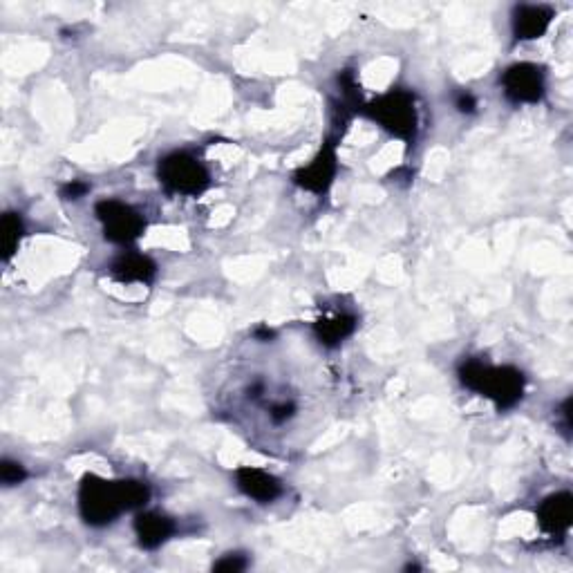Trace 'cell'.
Returning <instances> with one entry per match:
<instances>
[{
	"mask_svg": "<svg viewBox=\"0 0 573 573\" xmlns=\"http://www.w3.org/2000/svg\"><path fill=\"white\" fill-rule=\"evenodd\" d=\"M457 377L464 388L491 399L497 410H511L524 397L526 379L513 365H491L482 359H464Z\"/></svg>",
	"mask_w": 573,
	"mask_h": 573,
	"instance_id": "cell-1",
	"label": "cell"
},
{
	"mask_svg": "<svg viewBox=\"0 0 573 573\" xmlns=\"http://www.w3.org/2000/svg\"><path fill=\"white\" fill-rule=\"evenodd\" d=\"M128 511L121 479H103L88 473L79 484V513L86 524L103 529Z\"/></svg>",
	"mask_w": 573,
	"mask_h": 573,
	"instance_id": "cell-2",
	"label": "cell"
},
{
	"mask_svg": "<svg viewBox=\"0 0 573 573\" xmlns=\"http://www.w3.org/2000/svg\"><path fill=\"white\" fill-rule=\"evenodd\" d=\"M365 115L390 133L392 137L401 139L408 146L415 144L417 130H419V110H417V97L408 90L392 88L379 99L363 108Z\"/></svg>",
	"mask_w": 573,
	"mask_h": 573,
	"instance_id": "cell-3",
	"label": "cell"
},
{
	"mask_svg": "<svg viewBox=\"0 0 573 573\" xmlns=\"http://www.w3.org/2000/svg\"><path fill=\"white\" fill-rule=\"evenodd\" d=\"M157 177L168 193L197 197L211 186V175L195 155L186 150L168 153L157 164Z\"/></svg>",
	"mask_w": 573,
	"mask_h": 573,
	"instance_id": "cell-4",
	"label": "cell"
},
{
	"mask_svg": "<svg viewBox=\"0 0 573 573\" xmlns=\"http://www.w3.org/2000/svg\"><path fill=\"white\" fill-rule=\"evenodd\" d=\"M95 215L103 227V236L115 244H133L144 236L146 218L133 206L121 200H101L95 206Z\"/></svg>",
	"mask_w": 573,
	"mask_h": 573,
	"instance_id": "cell-5",
	"label": "cell"
},
{
	"mask_svg": "<svg viewBox=\"0 0 573 573\" xmlns=\"http://www.w3.org/2000/svg\"><path fill=\"white\" fill-rule=\"evenodd\" d=\"M504 97L511 103H540L547 92V74L542 65L513 63L502 74Z\"/></svg>",
	"mask_w": 573,
	"mask_h": 573,
	"instance_id": "cell-6",
	"label": "cell"
},
{
	"mask_svg": "<svg viewBox=\"0 0 573 573\" xmlns=\"http://www.w3.org/2000/svg\"><path fill=\"white\" fill-rule=\"evenodd\" d=\"M338 173V155H336V139H325L323 148L318 150V155L307 166L298 168L294 173V184L298 189L307 193L323 195L330 191L334 184V177Z\"/></svg>",
	"mask_w": 573,
	"mask_h": 573,
	"instance_id": "cell-7",
	"label": "cell"
},
{
	"mask_svg": "<svg viewBox=\"0 0 573 573\" xmlns=\"http://www.w3.org/2000/svg\"><path fill=\"white\" fill-rule=\"evenodd\" d=\"M535 520L547 535H565L573 522V495L560 491L544 497L535 511Z\"/></svg>",
	"mask_w": 573,
	"mask_h": 573,
	"instance_id": "cell-8",
	"label": "cell"
},
{
	"mask_svg": "<svg viewBox=\"0 0 573 573\" xmlns=\"http://www.w3.org/2000/svg\"><path fill=\"white\" fill-rule=\"evenodd\" d=\"M556 18V12L549 5H518L513 9V36L518 41L542 39Z\"/></svg>",
	"mask_w": 573,
	"mask_h": 573,
	"instance_id": "cell-9",
	"label": "cell"
},
{
	"mask_svg": "<svg viewBox=\"0 0 573 573\" xmlns=\"http://www.w3.org/2000/svg\"><path fill=\"white\" fill-rule=\"evenodd\" d=\"M177 531L175 520L157 511H139L135 518V533L139 547L146 551H155L173 538Z\"/></svg>",
	"mask_w": 573,
	"mask_h": 573,
	"instance_id": "cell-10",
	"label": "cell"
},
{
	"mask_svg": "<svg viewBox=\"0 0 573 573\" xmlns=\"http://www.w3.org/2000/svg\"><path fill=\"white\" fill-rule=\"evenodd\" d=\"M110 276L117 280V283H144L150 285L157 276V265L155 260L146 256V253H137V251H128L121 253L110 265Z\"/></svg>",
	"mask_w": 573,
	"mask_h": 573,
	"instance_id": "cell-11",
	"label": "cell"
},
{
	"mask_svg": "<svg viewBox=\"0 0 573 573\" xmlns=\"http://www.w3.org/2000/svg\"><path fill=\"white\" fill-rule=\"evenodd\" d=\"M236 484L244 495L251 497V500L258 504H269L283 495V486H280V482L274 475L267 471H260V468H253V466L238 468Z\"/></svg>",
	"mask_w": 573,
	"mask_h": 573,
	"instance_id": "cell-12",
	"label": "cell"
},
{
	"mask_svg": "<svg viewBox=\"0 0 573 573\" xmlns=\"http://www.w3.org/2000/svg\"><path fill=\"white\" fill-rule=\"evenodd\" d=\"M356 325H359L356 316L345 312L323 316L314 323V336L325 347H338L345 338H350L356 332Z\"/></svg>",
	"mask_w": 573,
	"mask_h": 573,
	"instance_id": "cell-13",
	"label": "cell"
},
{
	"mask_svg": "<svg viewBox=\"0 0 573 573\" xmlns=\"http://www.w3.org/2000/svg\"><path fill=\"white\" fill-rule=\"evenodd\" d=\"M23 236H25V222L21 218V213L7 211L3 215V220H0V251H3L5 262L16 256Z\"/></svg>",
	"mask_w": 573,
	"mask_h": 573,
	"instance_id": "cell-14",
	"label": "cell"
},
{
	"mask_svg": "<svg viewBox=\"0 0 573 573\" xmlns=\"http://www.w3.org/2000/svg\"><path fill=\"white\" fill-rule=\"evenodd\" d=\"M27 479V471L21 462H14V459H3L0 462V482L5 486H18Z\"/></svg>",
	"mask_w": 573,
	"mask_h": 573,
	"instance_id": "cell-15",
	"label": "cell"
},
{
	"mask_svg": "<svg viewBox=\"0 0 573 573\" xmlns=\"http://www.w3.org/2000/svg\"><path fill=\"white\" fill-rule=\"evenodd\" d=\"M249 567V558L244 553H227L213 565V571H224V573H238Z\"/></svg>",
	"mask_w": 573,
	"mask_h": 573,
	"instance_id": "cell-16",
	"label": "cell"
},
{
	"mask_svg": "<svg viewBox=\"0 0 573 573\" xmlns=\"http://www.w3.org/2000/svg\"><path fill=\"white\" fill-rule=\"evenodd\" d=\"M88 193H90V184L81 182V180H72L61 186V197L68 202H77L81 200V197H86Z\"/></svg>",
	"mask_w": 573,
	"mask_h": 573,
	"instance_id": "cell-17",
	"label": "cell"
},
{
	"mask_svg": "<svg viewBox=\"0 0 573 573\" xmlns=\"http://www.w3.org/2000/svg\"><path fill=\"white\" fill-rule=\"evenodd\" d=\"M296 406L291 401H283V403H276V406L269 408V417L274 424H285L291 417H294Z\"/></svg>",
	"mask_w": 573,
	"mask_h": 573,
	"instance_id": "cell-18",
	"label": "cell"
},
{
	"mask_svg": "<svg viewBox=\"0 0 573 573\" xmlns=\"http://www.w3.org/2000/svg\"><path fill=\"white\" fill-rule=\"evenodd\" d=\"M455 108L457 112H462V115H475L477 112V99L473 92L462 90L455 95Z\"/></svg>",
	"mask_w": 573,
	"mask_h": 573,
	"instance_id": "cell-19",
	"label": "cell"
},
{
	"mask_svg": "<svg viewBox=\"0 0 573 573\" xmlns=\"http://www.w3.org/2000/svg\"><path fill=\"white\" fill-rule=\"evenodd\" d=\"M558 417L562 424V432H565V437L569 439L571 437V399H565V403H562Z\"/></svg>",
	"mask_w": 573,
	"mask_h": 573,
	"instance_id": "cell-20",
	"label": "cell"
},
{
	"mask_svg": "<svg viewBox=\"0 0 573 573\" xmlns=\"http://www.w3.org/2000/svg\"><path fill=\"white\" fill-rule=\"evenodd\" d=\"M253 336H256L260 343H271L276 338V332L267 325H260V327H256V330H253Z\"/></svg>",
	"mask_w": 573,
	"mask_h": 573,
	"instance_id": "cell-21",
	"label": "cell"
},
{
	"mask_svg": "<svg viewBox=\"0 0 573 573\" xmlns=\"http://www.w3.org/2000/svg\"><path fill=\"white\" fill-rule=\"evenodd\" d=\"M419 569H421L419 565H408V567H406V571H419Z\"/></svg>",
	"mask_w": 573,
	"mask_h": 573,
	"instance_id": "cell-22",
	"label": "cell"
}]
</instances>
